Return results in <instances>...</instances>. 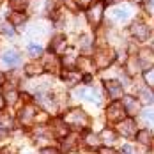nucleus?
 I'll return each instance as SVG.
<instances>
[{
  "instance_id": "obj_1",
  "label": "nucleus",
  "mask_w": 154,
  "mask_h": 154,
  "mask_svg": "<svg viewBox=\"0 0 154 154\" xmlns=\"http://www.w3.org/2000/svg\"><path fill=\"white\" fill-rule=\"evenodd\" d=\"M64 121H66L67 126H71L75 129H80V128H85L89 124V117H87V113L82 108H73V110L66 112Z\"/></svg>"
},
{
  "instance_id": "obj_2",
  "label": "nucleus",
  "mask_w": 154,
  "mask_h": 154,
  "mask_svg": "<svg viewBox=\"0 0 154 154\" xmlns=\"http://www.w3.org/2000/svg\"><path fill=\"white\" fill-rule=\"evenodd\" d=\"M117 133L122 135V137H126V138H129V137H137L138 128H137L135 119H133V117H126L124 121L117 122Z\"/></svg>"
},
{
  "instance_id": "obj_3",
  "label": "nucleus",
  "mask_w": 154,
  "mask_h": 154,
  "mask_svg": "<svg viewBox=\"0 0 154 154\" xmlns=\"http://www.w3.org/2000/svg\"><path fill=\"white\" fill-rule=\"evenodd\" d=\"M126 108H124L122 103H119V101H113V103H110V106L106 108V117L112 121V122H121L126 119Z\"/></svg>"
},
{
  "instance_id": "obj_4",
  "label": "nucleus",
  "mask_w": 154,
  "mask_h": 154,
  "mask_svg": "<svg viewBox=\"0 0 154 154\" xmlns=\"http://www.w3.org/2000/svg\"><path fill=\"white\" fill-rule=\"evenodd\" d=\"M131 35L137 39V41H147L149 37H151V29H149V25L147 23H143V21H135L133 25H131Z\"/></svg>"
},
{
  "instance_id": "obj_5",
  "label": "nucleus",
  "mask_w": 154,
  "mask_h": 154,
  "mask_svg": "<svg viewBox=\"0 0 154 154\" xmlns=\"http://www.w3.org/2000/svg\"><path fill=\"white\" fill-rule=\"evenodd\" d=\"M121 103L124 105V108H126V113H128L129 117H135V115H138V113H140L142 101H140L138 97H135V96H124Z\"/></svg>"
},
{
  "instance_id": "obj_6",
  "label": "nucleus",
  "mask_w": 154,
  "mask_h": 154,
  "mask_svg": "<svg viewBox=\"0 0 154 154\" xmlns=\"http://www.w3.org/2000/svg\"><path fill=\"white\" fill-rule=\"evenodd\" d=\"M137 57H138V62L142 66V71H147V69L154 67V50L152 48H142Z\"/></svg>"
},
{
  "instance_id": "obj_7",
  "label": "nucleus",
  "mask_w": 154,
  "mask_h": 154,
  "mask_svg": "<svg viewBox=\"0 0 154 154\" xmlns=\"http://www.w3.org/2000/svg\"><path fill=\"white\" fill-rule=\"evenodd\" d=\"M105 85H106V91L112 99H122L124 97V87L121 85V82H117V80H106Z\"/></svg>"
},
{
  "instance_id": "obj_8",
  "label": "nucleus",
  "mask_w": 154,
  "mask_h": 154,
  "mask_svg": "<svg viewBox=\"0 0 154 154\" xmlns=\"http://www.w3.org/2000/svg\"><path fill=\"white\" fill-rule=\"evenodd\" d=\"M135 138H137V142L142 147H151L154 143V133H152V129H149V128H142V129H138Z\"/></svg>"
},
{
  "instance_id": "obj_9",
  "label": "nucleus",
  "mask_w": 154,
  "mask_h": 154,
  "mask_svg": "<svg viewBox=\"0 0 154 154\" xmlns=\"http://www.w3.org/2000/svg\"><path fill=\"white\" fill-rule=\"evenodd\" d=\"M103 2H97V4H94L92 7L87 11V20H89V23L91 25H97L99 21H101V18H103Z\"/></svg>"
},
{
  "instance_id": "obj_10",
  "label": "nucleus",
  "mask_w": 154,
  "mask_h": 154,
  "mask_svg": "<svg viewBox=\"0 0 154 154\" xmlns=\"http://www.w3.org/2000/svg\"><path fill=\"white\" fill-rule=\"evenodd\" d=\"M112 16H113V20H117V21H128L129 20V16H131V7L129 5H117V7H113V11H112Z\"/></svg>"
},
{
  "instance_id": "obj_11",
  "label": "nucleus",
  "mask_w": 154,
  "mask_h": 154,
  "mask_svg": "<svg viewBox=\"0 0 154 154\" xmlns=\"http://www.w3.org/2000/svg\"><path fill=\"white\" fill-rule=\"evenodd\" d=\"M138 99L143 103V105H152L154 103V89L149 87V85L138 89Z\"/></svg>"
},
{
  "instance_id": "obj_12",
  "label": "nucleus",
  "mask_w": 154,
  "mask_h": 154,
  "mask_svg": "<svg viewBox=\"0 0 154 154\" xmlns=\"http://www.w3.org/2000/svg\"><path fill=\"white\" fill-rule=\"evenodd\" d=\"M2 62H4L7 67H16V66L21 62V59H20L18 51H14V50H7V51L4 53V57H2Z\"/></svg>"
},
{
  "instance_id": "obj_13",
  "label": "nucleus",
  "mask_w": 154,
  "mask_h": 154,
  "mask_svg": "<svg viewBox=\"0 0 154 154\" xmlns=\"http://www.w3.org/2000/svg\"><path fill=\"white\" fill-rule=\"evenodd\" d=\"M112 62H113V51H110V50H101L99 57H96V64L99 67H106Z\"/></svg>"
},
{
  "instance_id": "obj_14",
  "label": "nucleus",
  "mask_w": 154,
  "mask_h": 154,
  "mask_svg": "<svg viewBox=\"0 0 154 154\" xmlns=\"http://www.w3.org/2000/svg\"><path fill=\"white\" fill-rule=\"evenodd\" d=\"M76 96L78 97H82V99H87V101H96V103H99V94L96 92L94 89H87V87H83V89H78L76 91Z\"/></svg>"
},
{
  "instance_id": "obj_15",
  "label": "nucleus",
  "mask_w": 154,
  "mask_h": 154,
  "mask_svg": "<svg viewBox=\"0 0 154 154\" xmlns=\"http://www.w3.org/2000/svg\"><path fill=\"white\" fill-rule=\"evenodd\" d=\"M82 73H78V71H67V73H64V82L67 83V87H75L78 85L80 82H82Z\"/></svg>"
},
{
  "instance_id": "obj_16",
  "label": "nucleus",
  "mask_w": 154,
  "mask_h": 154,
  "mask_svg": "<svg viewBox=\"0 0 154 154\" xmlns=\"http://www.w3.org/2000/svg\"><path fill=\"white\" fill-rule=\"evenodd\" d=\"M67 46V41H66V37L64 35H55L53 37V41H51V51H55V53H62L64 50Z\"/></svg>"
},
{
  "instance_id": "obj_17",
  "label": "nucleus",
  "mask_w": 154,
  "mask_h": 154,
  "mask_svg": "<svg viewBox=\"0 0 154 154\" xmlns=\"http://www.w3.org/2000/svg\"><path fill=\"white\" fill-rule=\"evenodd\" d=\"M140 121L145 124V126H149V129H151V128L154 129V110H151V108L143 110V112L140 113Z\"/></svg>"
},
{
  "instance_id": "obj_18",
  "label": "nucleus",
  "mask_w": 154,
  "mask_h": 154,
  "mask_svg": "<svg viewBox=\"0 0 154 154\" xmlns=\"http://www.w3.org/2000/svg\"><path fill=\"white\" fill-rule=\"evenodd\" d=\"M45 69L46 71H50V73H57L59 69H60V62H59V59L57 57H46V60H45Z\"/></svg>"
},
{
  "instance_id": "obj_19",
  "label": "nucleus",
  "mask_w": 154,
  "mask_h": 154,
  "mask_svg": "<svg viewBox=\"0 0 154 154\" xmlns=\"http://www.w3.org/2000/svg\"><path fill=\"white\" fill-rule=\"evenodd\" d=\"M9 21H11L13 27H21V25H25L27 16L23 14L21 11H16V13H13V14H9Z\"/></svg>"
},
{
  "instance_id": "obj_20",
  "label": "nucleus",
  "mask_w": 154,
  "mask_h": 154,
  "mask_svg": "<svg viewBox=\"0 0 154 154\" xmlns=\"http://www.w3.org/2000/svg\"><path fill=\"white\" fill-rule=\"evenodd\" d=\"M34 119H35V113H34L32 108H23V110H21V124L30 126V124L34 122Z\"/></svg>"
},
{
  "instance_id": "obj_21",
  "label": "nucleus",
  "mask_w": 154,
  "mask_h": 154,
  "mask_svg": "<svg viewBox=\"0 0 154 154\" xmlns=\"http://www.w3.org/2000/svg\"><path fill=\"white\" fill-rule=\"evenodd\" d=\"M99 138H101V142H105V143H108V145H112V143L117 140V133L112 131V129H103Z\"/></svg>"
},
{
  "instance_id": "obj_22",
  "label": "nucleus",
  "mask_w": 154,
  "mask_h": 154,
  "mask_svg": "<svg viewBox=\"0 0 154 154\" xmlns=\"http://www.w3.org/2000/svg\"><path fill=\"white\" fill-rule=\"evenodd\" d=\"M143 80H145V83H147L149 87H152L154 89V67L147 69V71L143 73Z\"/></svg>"
},
{
  "instance_id": "obj_23",
  "label": "nucleus",
  "mask_w": 154,
  "mask_h": 154,
  "mask_svg": "<svg viewBox=\"0 0 154 154\" xmlns=\"http://www.w3.org/2000/svg\"><path fill=\"white\" fill-rule=\"evenodd\" d=\"M27 4H29V0H11V7L16 9V11L25 9V7H27Z\"/></svg>"
},
{
  "instance_id": "obj_24",
  "label": "nucleus",
  "mask_w": 154,
  "mask_h": 154,
  "mask_svg": "<svg viewBox=\"0 0 154 154\" xmlns=\"http://www.w3.org/2000/svg\"><path fill=\"white\" fill-rule=\"evenodd\" d=\"M41 51H43V50H41L39 45H29V53H30L32 57H39Z\"/></svg>"
},
{
  "instance_id": "obj_25",
  "label": "nucleus",
  "mask_w": 154,
  "mask_h": 154,
  "mask_svg": "<svg viewBox=\"0 0 154 154\" xmlns=\"http://www.w3.org/2000/svg\"><path fill=\"white\" fill-rule=\"evenodd\" d=\"M97 140H101V138H97V137H96V135H92V133H87V137H85V142H87L91 147L97 145Z\"/></svg>"
},
{
  "instance_id": "obj_26",
  "label": "nucleus",
  "mask_w": 154,
  "mask_h": 154,
  "mask_svg": "<svg viewBox=\"0 0 154 154\" xmlns=\"http://www.w3.org/2000/svg\"><path fill=\"white\" fill-rule=\"evenodd\" d=\"M143 7L151 16H154V0H143Z\"/></svg>"
},
{
  "instance_id": "obj_27",
  "label": "nucleus",
  "mask_w": 154,
  "mask_h": 154,
  "mask_svg": "<svg viewBox=\"0 0 154 154\" xmlns=\"http://www.w3.org/2000/svg\"><path fill=\"white\" fill-rule=\"evenodd\" d=\"M27 73L29 75H37V73H41V66H37V64H30V66H27Z\"/></svg>"
},
{
  "instance_id": "obj_28",
  "label": "nucleus",
  "mask_w": 154,
  "mask_h": 154,
  "mask_svg": "<svg viewBox=\"0 0 154 154\" xmlns=\"http://www.w3.org/2000/svg\"><path fill=\"white\" fill-rule=\"evenodd\" d=\"M2 32H4L5 35H14V27H13V25H4V27H2Z\"/></svg>"
},
{
  "instance_id": "obj_29",
  "label": "nucleus",
  "mask_w": 154,
  "mask_h": 154,
  "mask_svg": "<svg viewBox=\"0 0 154 154\" xmlns=\"http://www.w3.org/2000/svg\"><path fill=\"white\" fill-rule=\"evenodd\" d=\"M135 151H133V147L129 145V143H126V145H122V149H121V154H133Z\"/></svg>"
},
{
  "instance_id": "obj_30",
  "label": "nucleus",
  "mask_w": 154,
  "mask_h": 154,
  "mask_svg": "<svg viewBox=\"0 0 154 154\" xmlns=\"http://www.w3.org/2000/svg\"><path fill=\"white\" fill-rule=\"evenodd\" d=\"M39 154H59V151L53 149V147H45V149H41V152Z\"/></svg>"
},
{
  "instance_id": "obj_31",
  "label": "nucleus",
  "mask_w": 154,
  "mask_h": 154,
  "mask_svg": "<svg viewBox=\"0 0 154 154\" xmlns=\"http://www.w3.org/2000/svg\"><path fill=\"white\" fill-rule=\"evenodd\" d=\"M5 137H7V128L0 126V138H5Z\"/></svg>"
},
{
  "instance_id": "obj_32",
  "label": "nucleus",
  "mask_w": 154,
  "mask_h": 154,
  "mask_svg": "<svg viewBox=\"0 0 154 154\" xmlns=\"http://www.w3.org/2000/svg\"><path fill=\"white\" fill-rule=\"evenodd\" d=\"M99 154H115L112 149H108V147H103L101 151H99Z\"/></svg>"
},
{
  "instance_id": "obj_33",
  "label": "nucleus",
  "mask_w": 154,
  "mask_h": 154,
  "mask_svg": "<svg viewBox=\"0 0 154 154\" xmlns=\"http://www.w3.org/2000/svg\"><path fill=\"white\" fill-rule=\"evenodd\" d=\"M7 97H9L7 101H14V99H16V92H9V94H7Z\"/></svg>"
},
{
  "instance_id": "obj_34",
  "label": "nucleus",
  "mask_w": 154,
  "mask_h": 154,
  "mask_svg": "<svg viewBox=\"0 0 154 154\" xmlns=\"http://www.w3.org/2000/svg\"><path fill=\"white\" fill-rule=\"evenodd\" d=\"M0 154H14V151H11V149L7 147V149H2V151H0Z\"/></svg>"
},
{
  "instance_id": "obj_35",
  "label": "nucleus",
  "mask_w": 154,
  "mask_h": 154,
  "mask_svg": "<svg viewBox=\"0 0 154 154\" xmlns=\"http://www.w3.org/2000/svg\"><path fill=\"white\" fill-rule=\"evenodd\" d=\"M78 2H80V4H82V5H85V4H89V2H91V0H78Z\"/></svg>"
},
{
  "instance_id": "obj_36",
  "label": "nucleus",
  "mask_w": 154,
  "mask_h": 154,
  "mask_svg": "<svg viewBox=\"0 0 154 154\" xmlns=\"http://www.w3.org/2000/svg\"><path fill=\"white\" fill-rule=\"evenodd\" d=\"M2 108H4V99L0 97V110H2Z\"/></svg>"
},
{
  "instance_id": "obj_37",
  "label": "nucleus",
  "mask_w": 154,
  "mask_h": 154,
  "mask_svg": "<svg viewBox=\"0 0 154 154\" xmlns=\"http://www.w3.org/2000/svg\"><path fill=\"white\" fill-rule=\"evenodd\" d=\"M2 82H4V76H2V73H0V83H2Z\"/></svg>"
},
{
  "instance_id": "obj_38",
  "label": "nucleus",
  "mask_w": 154,
  "mask_h": 154,
  "mask_svg": "<svg viewBox=\"0 0 154 154\" xmlns=\"http://www.w3.org/2000/svg\"><path fill=\"white\" fill-rule=\"evenodd\" d=\"M133 2H143V0H133Z\"/></svg>"
},
{
  "instance_id": "obj_39",
  "label": "nucleus",
  "mask_w": 154,
  "mask_h": 154,
  "mask_svg": "<svg viewBox=\"0 0 154 154\" xmlns=\"http://www.w3.org/2000/svg\"><path fill=\"white\" fill-rule=\"evenodd\" d=\"M152 145H154V143H152Z\"/></svg>"
}]
</instances>
